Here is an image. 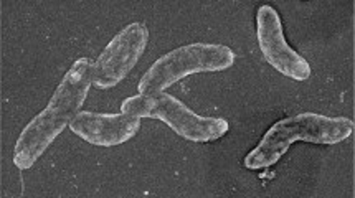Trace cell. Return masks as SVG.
I'll use <instances>...</instances> for the list:
<instances>
[{"instance_id": "277c9868", "label": "cell", "mask_w": 355, "mask_h": 198, "mask_svg": "<svg viewBox=\"0 0 355 198\" xmlns=\"http://www.w3.org/2000/svg\"><path fill=\"white\" fill-rule=\"evenodd\" d=\"M121 113L137 116L141 119H157L166 123L177 136L190 142H215L230 131V124L223 118L200 116L185 106L172 94H139L125 98L121 102Z\"/></svg>"}, {"instance_id": "8992f818", "label": "cell", "mask_w": 355, "mask_h": 198, "mask_svg": "<svg viewBox=\"0 0 355 198\" xmlns=\"http://www.w3.org/2000/svg\"><path fill=\"white\" fill-rule=\"evenodd\" d=\"M257 38L266 63L279 75L294 81H307L313 68L302 55L289 46L283 20L272 6H261L257 12Z\"/></svg>"}, {"instance_id": "6da1fadb", "label": "cell", "mask_w": 355, "mask_h": 198, "mask_svg": "<svg viewBox=\"0 0 355 198\" xmlns=\"http://www.w3.org/2000/svg\"><path fill=\"white\" fill-rule=\"evenodd\" d=\"M91 88L93 62L89 58H78L64 73L45 109L20 132L14 147V165L17 169L27 170L35 165L64 129L70 127V123L83 107Z\"/></svg>"}, {"instance_id": "52a82bcc", "label": "cell", "mask_w": 355, "mask_h": 198, "mask_svg": "<svg viewBox=\"0 0 355 198\" xmlns=\"http://www.w3.org/2000/svg\"><path fill=\"white\" fill-rule=\"evenodd\" d=\"M141 129V118L128 113L103 114L80 111L70 123L73 134L96 147H116L134 139Z\"/></svg>"}, {"instance_id": "5b68a950", "label": "cell", "mask_w": 355, "mask_h": 198, "mask_svg": "<svg viewBox=\"0 0 355 198\" xmlns=\"http://www.w3.org/2000/svg\"><path fill=\"white\" fill-rule=\"evenodd\" d=\"M149 43V28L144 21H132L119 30L93 62V86L96 89H112L128 78Z\"/></svg>"}, {"instance_id": "3957f363", "label": "cell", "mask_w": 355, "mask_h": 198, "mask_svg": "<svg viewBox=\"0 0 355 198\" xmlns=\"http://www.w3.org/2000/svg\"><path fill=\"white\" fill-rule=\"evenodd\" d=\"M236 55L222 43H189L155 60L137 84L139 94L166 93L171 86L197 73H218L232 68Z\"/></svg>"}, {"instance_id": "7a4b0ae2", "label": "cell", "mask_w": 355, "mask_h": 198, "mask_svg": "<svg viewBox=\"0 0 355 198\" xmlns=\"http://www.w3.org/2000/svg\"><path fill=\"white\" fill-rule=\"evenodd\" d=\"M354 120L345 116L301 113L276 120L261 141L246 154L243 165L248 170L270 169L281 161L294 142L336 145L354 134Z\"/></svg>"}]
</instances>
